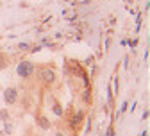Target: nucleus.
I'll return each mask as SVG.
<instances>
[{"label": "nucleus", "instance_id": "obj_8", "mask_svg": "<svg viewBox=\"0 0 150 136\" xmlns=\"http://www.w3.org/2000/svg\"><path fill=\"white\" fill-rule=\"evenodd\" d=\"M0 120H4V122H7V120H9V115H7V111H6V109L0 111Z\"/></svg>", "mask_w": 150, "mask_h": 136}, {"label": "nucleus", "instance_id": "obj_6", "mask_svg": "<svg viewBox=\"0 0 150 136\" xmlns=\"http://www.w3.org/2000/svg\"><path fill=\"white\" fill-rule=\"evenodd\" d=\"M52 111L57 115V116H63L64 115V111H63V106L61 104H57V102H54V108H52Z\"/></svg>", "mask_w": 150, "mask_h": 136}, {"label": "nucleus", "instance_id": "obj_12", "mask_svg": "<svg viewBox=\"0 0 150 136\" xmlns=\"http://www.w3.org/2000/svg\"><path fill=\"white\" fill-rule=\"evenodd\" d=\"M141 136H148V134H146V131H145V132H143V134H141Z\"/></svg>", "mask_w": 150, "mask_h": 136}, {"label": "nucleus", "instance_id": "obj_5", "mask_svg": "<svg viewBox=\"0 0 150 136\" xmlns=\"http://www.w3.org/2000/svg\"><path fill=\"white\" fill-rule=\"evenodd\" d=\"M38 125H40L41 129H45V131H48L50 129V120L47 118V116H38Z\"/></svg>", "mask_w": 150, "mask_h": 136}, {"label": "nucleus", "instance_id": "obj_7", "mask_svg": "<svg viewBox=\"0 0 150 136\" xmlns=\"http://www.w3.org/2000/svg\"><path fill=\"white\" fill-rule=\"evenodd\" d=\"M6 66H7V59H6L4 54H0V70H4Z\"/></svg>", "mask_w": 150, "mask_h": 136}, {"label": "nucleus", "instance_id": "obj_11", "mask_svg": "<svg viewBox=\"0 0 150 136\" xmlns=\"http://www.w3.org/2000/svg\"><path fill=\"white\" fill-rule=\"evenodd\" d=\"M55 136H66L64 132H61V131H57V132H55Z\"/></svg>", "mask_w": 150, "mask_h": 136}, {"label": "nucleus", "instance_id": "obj_1", "mask_svg": "<svg viewBox=\"0 0 150 136\" xmlns=\"http://www.w3.org/2000/svg\"><path fill=\"white\" fill-rule=\"evenodd\" d=\"M38 77L41 79V83L45 84H54L55 83V72L48 66H40L38 68Z\"/></svg>", "mask_w": 150, "mask_h": 136}, {"label": "nucleus", "instance_id": "obj_4", "mask_svg": "<svg viewBox=\"0 0 150 136\" xmlns=\"http://www.w3.org/2000/svg\"><path fill=\"white\" fill-rule=\"evenodd\" d=\"M4 100L7 104H14L18 100V90L16 88H6V91H4Z\"/></svg>", "mask_w": 150, "mask_h": 136}, {"label": "nucleus", "instance_id": "obj_10", "mask_svg": "<svg viewBox=\"0 0 150 136\" xmlns=\"http://www.w3.org/2000/svg\"><path fill=\"white\" fill-rule=\"evenodd\" d=\"M20 48H22V50H29V45H25V43H22V45H20Z\"/></svg>", "mask_w": 150, "mask_h": 136}, {"label": "nucleus", "instance_id": "obj_3", "mask_svg": "<svg viewBox=\"0 0 150 136\" xmlns=\"http://www.w3.org/2000/svg\"><path fill=\"white\" fill-rule=\"evenodd\" d=\"M16 73L22 77V79H27V77H30L34 73V65L30 61H22L20 65L16 66Z\"/></svg>", "mask_w": 150, "mask_h": 136}, {"label": "nucleus", "instance_id": "obj_2", "mask_svg": "<svg viewBox=\"0 0 150 136\" xmlns=\"http://www.w3.org/2000/svg\"><path fill=\"white\" fill-rule=\"evenodd\" d=\"M82 120H84V109H79V111H73V113L70 115V118H68V127H70L71 131H75V129H79V125L82 124Z\"/></svg>", "mask_w": 150, "mask_h": 136}, {"label": "nucleus", "instance_id": "obj_9", "mask_svg": "<svg viewBox=\"0 0 150 136\" xmlns=\"http://www.w3.org/2000/svg\"><path fill=\"white\" fill-rule=\"evenodd\" d=\"M11 131H13V125H11L9 122H6V129H4V132H6V134H11Z\"/></svg>", "mask_w": 150, "mask_h": 136}]
</instances>
